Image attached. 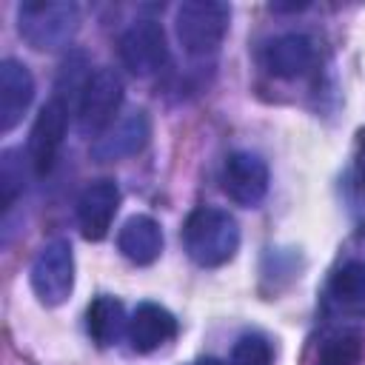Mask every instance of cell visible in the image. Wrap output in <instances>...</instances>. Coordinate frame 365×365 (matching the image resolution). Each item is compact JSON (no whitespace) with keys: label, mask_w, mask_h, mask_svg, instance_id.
Wrapping results in <instances>:
<instances>
[{"label":"cell","mask_w":365,"mask_h":365,"mask_svg":"<svg viewBox=\"0 0 365 365\" xmlns=\"http://www.w3.org/2000/svg\"><path fill=\"white\" fill-rule=\"evenodd\" d=\"M34 100V77L26 63L6 57L0 63V131L9 134Z\"/></svg>","instance_id":"11"},{"label":"cell","mask_w":365,"mask_h":365,"mask_svg":"<svg viewBox=\"0 0 365 365\" xmlns=\"http://www.w3.org/2000/svg\"><path fill=\"white\" fill-rule=\"evenodd\" d=\"M362 348H365V342H362L359 331H354V328L334 331L319 342L314 365H359Z\"/></svg>","instance_id":"16"},{"label":"cell","mask_w":365,"mask_h":365,"mask_svg":"<svg viewBox=\"0 0 365 365\" xmlns=\"http://www.w3.org/2000/svg\"><path fill=\"white\" fill-rule=\"evenodd\" d=\"M117 248L134 265H151L163 251V231L160 222L148 214H134L123 222L117 234Z\"/></svg>","instance_id":"14"},{"label":"cell","mask_w":365,"mask_h":365,"mask_svg":"<svg viewBox=\"0 0 365 365\" xmlns=\"http://www.w3.org/2000/svg\"><path fill=\"white\" fill-rule=\"evenodd\" d=\"M31 288L43 305H63L74 291V254L68 240L46 242L31 262Z\"/></svg>","instance_id":"4"},{"label":"cell","mask_w":365,"mask_h":365,"mask_svg":"<svg viewBox=\"0 0 365 365\" xmlns=\"http://www.w3.org/2000/svg\"><path fill=\"white\" fill-rule=\"evenodd\" d=\"M20 154L14 148L3 151L0 160V191H3V208H11L17 194L23 191V163L17 160Z\"/></svg>","instance_id":"19"},{"label":"cell","mask_w":365,"mask_h":365,"mask_svg":"<svg viewBox=\"0 0 365 365\" xmlns=\"http://www.w3.org/2000/svg\"><path fill=\"white\" fill-rule=\"evenodd\" d=\"M80 11L63 0H29L17 6V31L37 51H57L77 34Z\"/></svg>","instance_id":"2"},{"label":"cell","mask_w":365,"mask_h":365,"mask_svg":"<svg viewBox=\"0 0 365 365\" xmlns=\"http://www.w3.org/2000/svg\"><path fill=\"white\" fill-rule=\"evenodd\" d=\"M86 328H88V336L91 342H97L100 348H108L114 345L125 328V311H123V302L111 294H100L91 299L88 311H86Z\"/></svg>","instance_id":"15"},{"label":"cell","mask_w":365,"mask_h":365,"mask_svg":"<svg viewBox=\"0 0 365 365\" xmlns=\"http://www.w3.org/2000/svg\"><path fill=\"white\" fill-rule=\"evenodd\" d=\"M66 128H68V103L63 97H51L40 111L37 120L29 131V148H26V160L31 165V171L37 177H46L63 148L66 140Z\"/></svg>","instance_id":"7"},{"label":"cell","mask_w":365,"mask_h":365,"mask_svg":"<svg viewBox=\"0 0 365 365\" xmlns=\"http://www.w3.org/2000/svg\"><path fill=\"white\" fill-rule=\"evenodd\" d=\"M125 334L137 354H151L177 336V319L168 308H163L157 302H143V305H137L134 317L128 319Z\"/></svg>","instance_id":"13"},{"label":"cell","mask_w":365,"mask_h":365,"mask_svg":"<svg viewBox=\"0 0 365 365\" xmlns=\"http://www.w3.org/2000/svg\"><path fill=\"white\" fill-rule=\"evenodd\" d=\"M354 180H356V188L362 191L365 197V128L359 131L356 137V160H354Z\"/></svg>","instance_id":"20"},{"label":"cell","mask_w":365,"mask_h":365,"mask_svg":"<svg viewBox=\"0 0 365 365\" xmlns=\"http://www.w3.org/2000/svg\"><path fill=\"white\" fill-rule=\"evenodd\" d=\"M222 188L225 194L245 208H254L262 202L268 191V165L259 154L251 151H234L228 154L222 165Z\"/></svg>","instance_id":"8"},{"label":"cell","mask_w":365,"mask_h":365,"mask_svg":"<svg viewBox=\"0 0 365 365\" xmlns=\"http://www.w3.org/2000/svg\"><path fill=\"white\" fill-rule=\"evenodd\" d=\"M331 297L342 305H365V262L351 259L331 277Z\"/></svg>","instance_id":"17"},{"label":"cell","mask_w":365,"mask_h":365,"mask_svg":"<svg viewBox=\"0 0 365 365\" xmlns=\"http://www.w3.org/2000/svg\"><path fill=\"white\" fill-rule=\"evenodd\" d=\"M148 137H151V123H148L145 111H128L94 140L91 154L100 163L125 160V157H134L137 151H143Z\"/></svg>","instance_id":"10"},{"label":"cell","mask_w":365,"mask_h":365,"mask_svg":"<svg viewBox=\"0 0 365 365\" xmlns=\"http://www.w3.org/2000/svg\"><path fill=\"white\" fill-rule=\"evenodd\" d=\"M228 23L231 9L220 0H185L174 14L177 40L191 57L214 54L228 34Z\"/></svg>","instance_id":"3"},{"label":"cell","mask_w":365,"mask_h":365,"mask_svg":"<svg viewBox=\"0 0 365 365\" xmlns=\"http://www.w3.org/2000/svg\"><path fill=\"white\" fill-rule=\"evenodd\" d=\"M185 254L202 268H220L234 259L240 248V225L234 214L214 205H200L188 214L182 225Z\"/></svg>","instance_id":"1"},{"label":"cell","mask_w":365,"mask_h":365,"mask_svg":"<svg viewBox=\"0 0 365 365\" xmlns=\"http://www.w3.org/2000/svg\"><path fill=\"white\" fill-rule=\"evenodd\" d=\"M314 40L308 34L299 31H288L274 37L265 48H262V66L282 80H294L302 77L311 66H314Z\"/></svg>","instance_id":"12"},{"label":"cell","mask_w":365,"mask_h":365,"mask_svg":"<svg viewBox=\"0 0 365 365\" xmlns=\"http://www.w3.org/2000/svg\"><path fill=\"white\" fill-rule=\"evenodd\" d=\"M123 106V83L111 68H97L88 74L77 97V125L83 134H103Z\"/></svg>","instance_id":"5"},{"label":"cell","mask_w":365,"mask_h":365,"mask_svg":"<svg viewBox=\"0 0 365 365\" xmlns=\"http://www.w3.org/2000/svg\"><path fill=\"white\" fill-rule=\"evenodd\" d=\"M120 60L134 77H154L168 66L165 31L157 20H137L120 37Z\"/></svg>","instance_id":"6"},{"label":"cell","mask_w":365,"mask_h":365,"mask_svg":"<svg viewBox=\"0 0 365 365\" xmlns=\"http://www.w3.org/2000/svg\"><path fill=\"white\" fill-rule=\"evenodd\" d=\"M120 208V188L114 180H97L83 188L77 200V225L88 242H100Z\"/></svg>","instance_id":"9"},{"label":"cell","mask_w":365,"mask_h":365,"mask_svg":"<svg viewBox=\"0 0 365 365\" xmlns=\"http://www.w3.org/2000/svg\"><path fill=\"white\" fill-rule=\"evenodd\" d=\"M231 365H274V348L262 334H242L231 348Z\"/></svg>","instance_id":"18"},{"label":"cell","mask_w":365,"mask_h":365,"mask_svg":"<svg viewBox=\"0 0 365 365\" xmlns=\"http://www.w3.org/2000/svg\"><path fill=\"white\" fill-rule=\"evenodd\" d=\"M191 365H225V362H220V359H214V356H205V359H197V362H191Z\"/></svg>","instance_id":"21"}]
</instances>
